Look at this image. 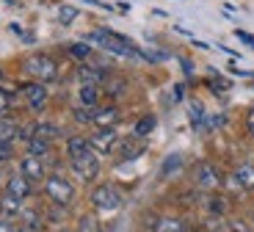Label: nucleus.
<instances>
[{"instance_id":"f257e3e1","label":"nucleus","mask_w":254,"mask_h":232,"mask_svg":"<svg viewBox=\"0 0 254 232\" xmlns=\"http://www.w3.org/2000/svg\"><path fill=\"white\" fill-rule=\"evenodd\" d=\"M86 42L97 44V47H105V50L116 53V56H122V58H138V56L144 58V53H141L130 39L119 36V33H114V31H105V28L86 33Z\"/></svg>"},{"instance_id":"f03ea898","label":"nucleus","mask_w":254,"mask_h":232,"mask_svg":"<svg viewBox=\"0 0 254 232\" xmlns=\"http://www.w3.org/2000/svg\"><path fill=\"white\" fill-rule=\"evenodd\" d=\"M22 69H25L31 77H36L39 83H53L58 77L56 61H53L50 56H45V53H33V56H28L25 61H22Z\"/></svg>"},{"instance_id":"7ed1b4c3","label":"nucleus","mask_w":254,"mask_h":232,"mask_svg":"<svg viewBox=\"0 0 254 232\" xmlns=\"http://www.w3.org/2000/svg\"><path fill=\"white\" fill-rule=\"evenodd\" d=\"M45 194L53 205L69 207L72 199H75V185L61 174H50V177H45Z\"/></svg>"},{"instance_id":"20e7f679","label":"nucleus","mask_w":254,"mask_h":232,"mask_svg":"<svg viewBox=\"0 0 254 232\" xmlns=\"http://www.w3.org/2000/svg\"><path fill=\"white\" fill-rule=\"evenodd\" d=\"M221 171L216 169V166L210 163V160H199L196 166H193V185H196L199 191H218L221 188Z\"/></svg>"},{"instance_id":"39448f33","label":"nucleus","mask_w":254,"mask_h":232,"mask_svg":"<svg viewBox=\"0 0 254 232\" xmlns=\"http://www.w3.org/2000/svg\"><path fill=\"white\" fill-rule=\"evenodd\" d=\"M91 205L97 210H119L122 207V194L111 185V182H102L91 191Z\"/></svg>"},{"instance_id":"423d86ee","label":"nucleus","mask_w":254,"mask_h":232,"mask_svg":"<svg viewBox=\"0 0 254 232\" xmlns=\"http://www.w3.org/2000/svg\"><path fill=\"white\" fill-rule=\"evenodd\" d=\"M69 166L75 171V177L83 182L97 180V174H100V157H97V152H89V155L77 157V160H69Z\"/></svg>"},{"instance_id":"0eeeda50","label":"nucleus","mask_w":254,"mask_h":232,"mask_svg":"<svg viewBox=\"0 0 254 232\" xmlns=\"http://www.w3.org/2000/svg\"><path fill=\"white\" fill-rule=\"evenodd\" d=\"M116 141H119V136H116L114 127H102L94 136H89V147L97 155H111V152L116 150Z\"/></svg>"},{"instance_id":"6e6552de","label":"nucleus","mask_w":254,"mask_h":232,"mask_svg":"<svg viewBox=\"0 0 254 232\" xmlns=\"http://www.w3.org/2000/svg\"><path fill=\"white\" fill-rule=\"evenodd\" d=\"M19 174L31 182H45V177H47L45 174V160H39V157H33V155H25L19 160Z\"/></svg>"},{"instance_id":"1a4fd4ad","label":"nucleus","mask_w":254,"mask_h":232,"mask_svg":"<svg viewBox=\"0 0 254 232\" xmlns=\"http://www.w3.org/2000/svg\"><path fill=\"white\" fill-rule=\"evenodd\" d=\"M22 94H25L28 105H31L33 111H42V108L47 105V88H45V83H25V86H22Z\"/></svg>"},{"instance_id":"9d476101","label":"nucleus","mask_w":254,"mask_h":232,"mask_svg":"<svg viewBox=\"0 0 254 232\" xmlns=\"http://www.w3.org/2000/svg\"><path fill=\"white\" fill-rule=\"evenodd\" d=\"M6 194L22 202V199H28V196L33 194V182L25 180L22 174H14V177H8V182H6Z\"/></svg>"},{"instance_id":"9b49d317","label":"nucleus","mask_w":254,"mask_h":232,"mask_svg":"<svg viewBox=\"0 0 254 232\" xmlns=\"http://www.w3.org/2000/svg\"><path fill=\"white\" fill-rule=\"evenodd\" d=\"M119 108L116 105H102V108H94V125L97 130H102V127H114L116 122H119Z\"/></svg>"},{"instance_id":"f8f14e48","label":"nucleus","mask_w":254,"mask_h":232,"mask_svg":"<svg viewBox=\"0 0 254 232\" xmlns=\"http://www.w3.org/2000/svg\"><path fill=\"white\" fill-rule=\"evenodd\" d=\"M77 77H80L83 83H89V86H100V83H105L108 80V72L102 67H77Z\"/></svg>"},{"instance_id":"ddd939ff","label":"nucleus","mask_w":254,"mask_h":232,"mask_svg":"<svg viewBox=\"0 0 254 232\" xmlns=\"http://www.w3.org/2000/svg\"><path fill=\"white\" fill-rule=\"evenodd\" d=\"M89 152H94V150L89 147V138H83V136H72L69 141H66V155H69V160H77V157L89 155Z\"/></svg>"},{"instance_id":"4468645a","label":"nucleus","mask_w":254,"mask_h":232,"mask_svg":"<svg viewBox=\"0 0 254 232\" xmlns=\"http://www.w3.org/2000/svg\"><path fill=\"white\" fill-rule=\"evenodd\" d=\"M100 97H102V88L100 86H89V83H83V86H80L83 108H100Z\"/></svg>"},{"instance_id":"2eb2a0df","label":"nucleus","mask_w":254,"mask_h":232,"mask_svg":"<svg viewBox=\"0 0 254 232\" xmlns=\"http://www.w3.org/2000/svg\"><path fill=\"white\" fill-rule=\"evenodd\" d=\"M141 152H144V144H141V138H127V141H122L119 144V155L122 160H133V157H138Z\"/></svg>"},{"instance_id":"dca6fc26","label":"nucleus","mask_w":254,"mask_h":232,"mask_svg":"<svg viewBox=\"0 0 254 232\" xmlns=\"http://www.w3.org/2000/svg\"><path fill=\"white\" fill-rule=\"evenodd\" d=\"M232 174L238 177V182H241L243 191H254V163H241Z\"/></svg>"},{"instance_id":"f3484780","label":"nucleus","mask_w":254,"mask_h":232,"mask_svg":"<svg viewBox=\"0 0 254 232\" xmlns=\"http://www.w3.org/2000/svg\"><path fill=\"white\" fill-rule=\"evenodd\" d=\"M0 213H3V219H14V216L22 213V202L14 199V196H0Z\"/></svg>"},{"instance_id":"a211bd4d","label":"nucleus","mask_w":254,"mask_h":232,"mask_svg":"<svg viewBox=\"0 0 254 232\" xmlns=\"http://www.w3.org/2000/svg\"><path fill=\"white\" fill-rule=\"evenodd\" d=\"M155 232H188V224L180 219H158L152 224Z\"/></svg>"},{"instance_id":"6ab92c4d","label":"nucleus","mask_w":254,"mask_h":232,"mask_svg":"<svg viewBox=\"0 0 254 232\" xmlns=\"http://www.w3.org/2000/svg\"><path fill=\"white\" fill-rule=\"evenodd\" d=\"M33 138H42V141H56L58 138V127L53 125V122H36V127H33Z\"/></svg>"},{"instance_id":"aec40b11","label":"nucleus","mask_w":254,"mask_h":232,"mask_svg":"<svg viewBox=\"0 0 254 232\" xmlns=\"http://www.w3.org/2000/svg\"><path fill=\"white\" fill-rule=\"evenodd\" d=\"M17 133H19L17 122L0 119V144H11V141H17Z\"/></svg>"},{"instance_id":"412c9836","label":"nucleus","mask_w":254,"mask_h":232,"mask_svg":"<svg viewBox=\"0 0 254 232\" xmlns=\"http://www.w3.org/2000/svg\"><path fill=\"white\" fill-rule=\"evenodd\" d=\"M155 125H158V119H155L152 113H146V116H141V119L135 122V127H133V136H135V138H144V136H149V133L155 130Z\"/></svg>"},{"instance_id":"4be33fe9","label":"nucleus","mask_w":254,"mask_h":232,"mask_svg":"<svg viewBox=\"0 0 254 232\" xmlns=\"http://www.w3.org/2000/svg\"><path fill=\"white\" fill-rule=\"evenodd\" d=\"M28 155L39 157V160L50 157V141H42V138H31V141H28Z\"/></svg>"},{"instance_id":"5701e85b","label":"nucleus","mask_w":254,"mask_h":232,"mask_svg":"<svg viewBox=\"0 0 254 232\" xmlns=\"http://www.w3.org/2000/svg\"><path fill=\"white\" fill-rule=\"evenodd\" d=\"M125 88H127V83H125V80H119V77H108L102 91H105L108 97H122V94H125Z\"/></svg>"},{"instance_id":"b1692460","label":"nucleus","mask_w":254,"mask_h":232,"mask_svg":"<svg viewBox=\"0 0 254 232\" xmlns=\"http://www.w3.org/2000/svg\"><path fill=\"white\" fill-rule=\"evenodd\" d=\"M75 232H102V227H100V221H97L94 216H80Z\"/></svg>"},{"instance_id":"393cba45","label":"nucleus","mask_w":254,"mask_h":232,"mask_svg":"<svg viewBox=\"0 0 254 232\" xmlns=\"http://www.w3.org/2000/svg\"><path fill=\"white\" fill-rule=\"evenodd\" d=\"M69 56L77 58V61H86V58L91 56V47H89L86 42H72V44H69Z\"/></svg>"},{"instance_id":"a878e982","label":"nucleus","mask_w":254,"mask_h":232,"mask_svg":"<svg viewBox=\"0 0 254 232\" xmlns=\"http://www.w3.org/2000/svg\"><path fill=\"white\" fill-rule=\"evenodd\" d=\"M72 116H75V122H80V125H94V108H75L72 111Z\"/></svg>"},{"instance_id":"bb28decb","label":"nucleus","mask_w":254,"mask_h":232,"mask_svg":"<svg viewBox=\"0 0 254 232\" xmlns=\"http://www.w3.org/2000/svg\"><path fill=\"white\" fill-rule=\"evenodd\" d=\"M210 213H213V216H224V213H227V199H224V196H218V194H213V196H210Z\"/></svg>"},{"instance_id":"cd10ccee","label":"nucleus","mask_w":254,"mask_h":232,"mask_svg":"<svg viewBox=\"0 0 254 232\" xmlns=\"http://www.w3.org/2000/svg\"><path fill=\"white\" fill-rule=\"evenodd\" d=\"M180 166H183V157H180V155H169V157H166V163H163V169H160V174L169 177V174H174Z\"/></svg>"},{"instance_id":"c85d7f7f","label":"nucleus","mask_w":254,"mask_h":232,"mask_svg":"<svg viewBox=\"0 0 254 232\" xmlns=\"http://www.w3.org/2000/svg\"><path fill=\"white\" fill-rule=\"evenodd\" d=\"M75 17H77V8L75 6H61V8H58V22H61V25L75 22Z\"/></svg>"},{"instance_id":"c756f323","label":"nucleus","mask_w":254,"mask_h":232,"mask_svg":"<svg viewBox=\"0 0 254 232\" xmlns=\"http://www.w3.org/2000/svg\"><path fill=\"white\" fill-rule=\"evenodd\" d=\"M190 119H193V125H202V119H204V108H202V102H190Z\"/></svg>"},{"instance_id":"7c9ffc66","label":"nucleus","mask_w":254,"mask_h":232,"mask_svg":"<svg viewBox=\"0 0 254 232\" xmlns=\"http://www.w3.org/2000/svg\"><path fill=\"white\" fill-rule=\"evenodd\" d=\"M33 127H36V125H22V127H19V133H17V141H25V144H28V141L33 138Z\"/></svg>"},{"instance_id":"2f4dec72","label":"nucleus","mask_w":254,"mask_h":232,"mask_svg":"<svg viewBox=\"0 0 254 232\" xmlns=\"http://www.w3.org/2000/svg\"><path fill=\"white\" fill-rule=\"evenodd\" d=\"M229 230H232V232H254L243 219H232V221H229Z\"/></svg>"},{"instance_id":"473e14b6","label":"nucleus","mask_w":254,"mask_h":232,"mask_svg":"<svg viewBox=\"0 0 254 232\" xmlns=\"http://www.w3.org/2000/svg\"><path fill=\"white\" fill-rule=\"evenodd\" d=\"M11 108V94H8L6 88H0V113H6Z\"/></svg>"},{"instance_id":"72a5a7b5","label":"nucleus","mask_w":254,"mask_h":232,"mask_svg":"<svg viewBox=\"0 0 254 232\" xmlns=\"http://www.w3.org/2000/svg\"><path fill=\"white\" fill-rule=\"evenodd\" d=\"M210 88H213V91H216V94H221V91H227V83L224 80H218V77H210Z\"/></svg>"},{"instance_id":"f704fd0d","label":"nucleus","mask_w":254,"mask_h":232,"mask_svg":"<svg viewBox=\"0 0 254 232\" xmlns=\"http://www.w3.org/2000/svg\"><path fill=\"white\" fill-rule=\"evenodd\" d=\"M11 160V144H0V163Z\"/></svg>"},{"instance_id":"c9c22d12","label":"nucleus","mask_w":254,"mask_h":232,"mask_svg":"<svg viewBox=\"0 0 254 232\" xmlns=\"http://www.w3.org/2000/svg\"><path fill=\"white\" fill-rule=\"evenodd\" d=\"M235 36L241 39L243 44H249V47H254V36H252V33H246V31H235Z\"/></svg>"},{"instance_id":"e433bc0d","label":"nucleus","mask_w":254,"mask_h":232,"mask_svg":"<svg viewBox=\"0 0 254 232\" xmlns=\"http://www.w3.org/2000/svg\"><path fill=\"white\" fill-rule=\"evenodd\" d=\"M246 130H249V136L254 138V108L246 113Z\"/></svg>"},{"instance_id":"4c0bfd02","label":"nucleus","mask_w":254,"mask_h":232,"mask_svg":"<svg viewBox=\"0 0 254 232\" xmlns=\"http://www.w3.org/2000/svg\"><path fill=\"white\" fill-rule=\"evenodd\" d=\"M0 232H17V227L11 224V219H0Z\"/></svg>"},{"instance_id":"58836bf2","label":"nucleus","mask_w":254,"mask_h":232,"mask_svg":"<svg viewBox=\"0 0 254 232\" xmlns=\"http://www.w3.org/2000/svg\"><path fill=\"white\" fill-rule=\"evenodd\" d=\"M80 3H89V6H100V8H105V11H111V6H108V3H102V0H80Z\"/></svg>"},{"instance_id":"ea45409f","label":"nucleus","mask_w":254,"mask_h":232,"mask_svg":"<svg viewBox=\"0 0 254 232\" xmlns=\"http://www.w3.org/2000/svg\"><path fill=\"white\" fill-rule=\"evenodd\" d=\"M17 232H31V230H28V227H22V230H17Z\"/></svg>"},{"instance_id":"a19ab883","label":"nucleus","mask_w":254,"mask_h":232,"mask_svg":"<svg viewBox=\"0 0 254 232\" xmlns=\"http://www.w3.org/2000/svg\"><path fill=\"white\" fill-rule=\"evenodd\" d=\"M252 221H254V213H252ZM252 230H254V224H252Z\"/></svg>"},{"instance_id":"79ce46f5","label":"nucleus","mask_w":254,"mask_h":232,"mask_svg":"<svg viewBox=\"0 0 254 232\" xmlns=\"http://www.w3.org/2000/svg\"><path fill=\"white\" fill-rule=\"evenodd\" d=\"M61 232H72V230H61Z\"/></svg>"},{"instance_id":"37998d69","label":"nucleus","mask_w":254,"mask_h":232,"mask_svg":"<svg viewBox=\"0 0 254 232\" xmlns=\"http://www.w3.org/2000/svg\"><path fill=\"white\" fill-rule=\"evenodd\" d=\"M204 232H207V230H204Z\"/></svg>"}]
</instances>
